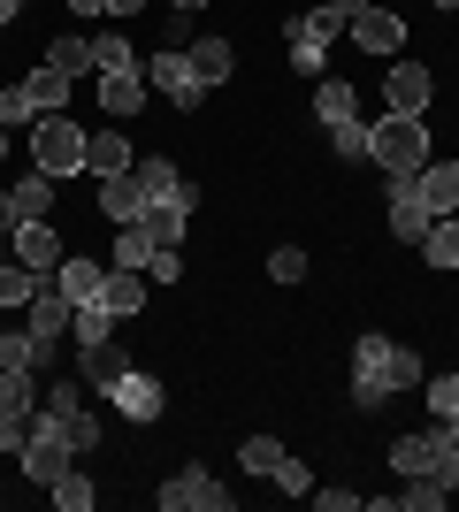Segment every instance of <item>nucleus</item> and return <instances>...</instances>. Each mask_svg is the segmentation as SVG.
Here are the masks:
<instances>
[{"mask_svg": "<svg viewBox=\"0 0 459 512\" xmlns=\"http://www.w3.org/2000/svg\"><path fill=\"white\" fill-rule=\"evenodd\" d=\"M23 474H31V482H39V490H54V482H62V467H77V444H69V421L62 413H31V436H23Z\"/></svg>", "mask_w": 459, "mask_h": 512, "instance_id": "39448f33", "label": "nucleus"}, {"mask_svg": "<svg viewBox=\"0 0 459 512\" xmlns=\"http://www.w3.org/2000/svg\"><path fill=\"white\" fill-rule=\"evenodd\" d=\"M108 329H115V314L100 299H85L77 306V321H69V337H77V352H92V344H108Z\"/></svg>", "mask_w": 459, "mask_h": 512, "instance_id": "72a5a7b5", "label": "nucleus"}, {"mask_svg": "<svg viewBox=\"0 0 459 512\" xmlns=\"http://www.w3.org/2000/svg\"><path fill=\"white\" fill-rule=\"evenodd\" d=\"M276 459H284V444H276V436H245V444H238V467L261 474V482L276 474Z\"/></svg>", "mask_w": 459, "mask_h": 512, "instance_id": "c9c22d12", "label": "nucleus"}, {"mask_svg": "<svg viewBox=\"0 0 459 512\" xmlns=\"http://www.w3.org/2000/svg\"><path fill=\"white\" fill-rule=\"evenodd\" d=\"M92 69H100V77H123V69H146V62L131 54L123 31H100V39H92Z\"/></svg>", "mask_w": 459, "mask_h": 512, "instance_id": "cd10ccee", "label": "nucleus"}, {"mask_svg": "<svg viewBox=\"0 0 459 512\" xmlns=\"http://www.w3.org/2000/svg\"><path fill=\"white\" fill-rule=\"evenodd\" d=\"M0 123H8V130H31V123H39V107H31V92H23V85L0 92Z\"/></svg>", "mask_w": 459, "mask_h": 512, "instance_id": "58836bf2", "label": "nucleus"}, {"mask_svg": "<svg viewBox=\"0 0 459 512\" xmlns=\"http://www.w3.org/2000/svg\"><path fill=\"white\" fill-rule=\"evenodd\" d=\"M100 214H108L115 230H123V222H138V214H146V184H138L131 169H123V176H100Z\"/></svg>", "mask_w": 459, "mask_h": 512, "instance_id": "2eb2a0df", "label": "nucleus"}, {"mask_svg": "<svg viewBox=\"0 0 459 512\" xmlns=\"http://www.w3.org/2000/svg\"><path fill=\"white\" fill-rule=\"evenodd\" d=\"M46 413H85V375H77V383H46Z\"/></svg>", "mask_w": 459, "mask_h": 512, "instance_id": "79ce46f5", "label": "nucleus"}, {"mask_svg": "<svg viewBox=\"0 0 459 512\" xmlns=\"http://www.w3.org/2000/svg\"><path fill=\"white\" fill-rule=\"evenodd\" d=\"M421 383V360H414V344H398V337H352V406L375 413V406H391L398 390H414Z\"/></svg>", "mask_w": 459, "mask_h": 512, "instance_id": "f257e3e1", "label": "nucleus"}, {"mask_svg": "<svg viewBox=\"0 0 459 512\" xmlns=\"http://www.w3.org/2000/svg\"><path fill=\"white\" fill-rule=\"evenodd\" d=\"M429 413H437V421H459V375H429Z\"/></svg>", "mask_w": 459, "mask_h": 512, "instance_id": "a19ab883", "label": "nucleus"}, {"mask_svg": "<svg viewBox=\"0 0 459 512\" xmlns=\"http://www.w3.org/2000/svg\"><path fill=\"white\" fill-rule=\"evenodd\" d=\"M314 505L322 512H360V490H314Z\"/></svg>", "mask_w": 459, "mask_h": 512, "instance_id": "a18cd8bd", "label": "nucleus"}, {"mask_svg": "<svg viewBox=\"0 0 459 512\" xmlns=\"http://www.w3.org/2000/svg\"><path fill=\"white\" fill-rule=\"evenodd\" d=\"M46 62H54V69H62V77H69V85H77V77H85V69H92V39H77V31H62V39L46 46Z\"/></svg>", "mask_w": 459, "mask_h": 512, "instance_id": "473e14b6", "label": "nucleus"}, {"mask_svg": "<svg viewBox=\"0 0 459 512\" xmlns=\"http://www.w3.org/2000/svg\"><path fill=\"white\" fill-rule=\"evenodd\" d=\"M153 497H161V512H230V490L207 467H176Z\"/></svg>", "mask_w": 459, "mask_h": 512, "instance_id": "6e6552de", "label": "nucleus"}, {"mask_svg": "<svg viewBox=\"0 0 459 512\" xmlns=\"http://www.w3.org/2000/svg\"><path fill=\"white\" fill-rule=\"evenodd\" d=\"M131 161H138V153H131V138H123V130H92V138H85V169H92V176H123Z\"/></svg>", "mask_w": 459, "mask_h": 512, "instance_id": "aec40b11", "label": "nucleus"}, {"mask_svg": "<svg viewBox=\"0 0 459 512\" xmlns=\"http://www.w3.org/2000/svg\"><path fill=\"white\" fill-rule=\"evenodd\" d=\"M31 161H39L54 184L77 176V169H85V130L62 123V115H39V123H31Z\"/></svg>", "mask_w": 459, "mask_h": 512, "instance_id": "423d86ee", "label": "nucleus"}, {"mask_svg": "<svg viewBox=\"0 0 459 512\" xmlns=\"http://www.w3.org/2000/svg\"><path fill=\"white\" fill-rule=\"evenodd\" d=\"M8 260H23V268H39V276H54V268H62V237H54V222H16V230H8Z\"/></svg>", "mask_w": 459, "mask_h": 512, "instance_id": "9d476101", "label": "nucleus"}, {"mask_svg": "<svg viewBox=\"0 0 459 512\" xmlns=\"http://www.w3.org/2000/svg\"><path fill=\"white\" fill-rule=\"evenodd\" d=\"M8 199H16V222H39V214H54V176H46V169H39V176H23Z\"/></svg>", "mask_w": 459, "mask_h": 512, "instance_id": "c756f323", "label": "nucleus"}, {"mask_svg": "<svg viewBox=\"0 0 459 512\" xmlns=\"http://www.w3.org/2000/svg\"><path fill=\"white\" fill-rule=\"evenodd\" d=\"M146 283H161V291H176V283H184V260H176V245H153V260H146Z\"/></svg>", "mask_w": 459, "mask_h": 512, "instance_id": "ea45409f", "label": "nucleus"}, {"mask_svg": "<svg viewBox=\"0 0 459 512\" xmlns=\"http://www.w3.org/2000/svg\"><path fill=\"white\" fill-rule=\"evenodd\" d=\"M352 115H360V92L322 77V85H314V123H352Z\"/></svg>", "mask_w": 459, "mask_h": 512, "instance_id": "393cba45", "label": "nucleus"}, {"mask_svg": "<svg viewBox=\"0 0 459 512\" xmlns=\"http://www.w3.org/2000/svg\"><path fill=\"white\" fill-rule=\"evenodd\" d=\"M138 8H146V0H108V16H138Z\"/></svg>", "mask_w": 459, "mask_h": 512, "instance_id": "de8ad7c7", "label": "nucleus"}, {"mask_svg": "<svg viewBox=\"0 0 459 512\" xmlns=\"http://www.w3.org/2000/svg\"><path fill=\"white\" fill-rule=\"evenodd\" d=\"M184 222H192V207H176V199H153V207L138 214V230H146L153 245H184Z\"/></svg>", "mask_w": 459, "mask_h": 512, "instance_id": "5701e85b", "label": "nucleus"}, {"mask_svg": "<svg viewBox=\"0 0 459 512\" xmlns=\"http://www.w3.org/2000/svg\"><path fill=\"white\" fill-rule=\"evenodd\" d=\"M54 283H62L69 299L85 306V299H100V283H108V268H100V260H85V253H69L62 268H54Z\"/></svg>", "mask_w": 459, "mask_h": 512, "instance_id": "4be33fe9", "label": "nucleus"}, {"mask_svg": "<svg viewBox=\"0 0 459 512\" xmlns=\"http://www.w3.org/2000/svg\"><path fill=\"white\" fill-rule=\"evenodd\" d=\"M421 260H429V268H459V214H437V222H429Z\"/></svg>", "mask_w": 459, "mask_h": 512, "instance_id": "a878e982", "label": "nucleus"}, {"mask_svg": "<svg viewBox=\"0 0 459 512\" xmlns=\"http://www.w3.org/2000/svg\"><path fill=\"white\" fill-rule=\"evenodd\" d=\"M23 16V0H0V23H16Z\"/></svg>", "mask_w": 459, "mask_h": 512, "instance_id": "8fccbe9b", "label": "nucleus"}, {"mask_svg": "<svg viewBox=\"0 0 459 512\" xmlns=\"http://www.w3.org/2000/svg\"><path fill=\"white\" fill-rule=\"evenodd\" d=\"M268 276H276V283H299L306 276V253H299V245H276V253H268Z\"/></svg>", "mask_w": 459, "mask_h": 512, "instance_id": "37998d69", "label": "nucleus"}, {"mask_svg": "<svg viewBox=\"0 0 459 512\" xmlns=\"http://www.w3.org/2000/svg\"><path fill=\"white\" fill-rule=\"evenodd\" d=\"M169 8H176V16H199V8H207V0H169Z\"/></svg>", "mask_w": 459, "mask_h": 512, "instance_id": "09e8293b", "label": "nucleus"}, {"mask_svg": "<svg viewBox=\"0 0 459 512\" xmlns=\"http://www.w3.org/2000/svg\"><path fill=\"white\" fill-rule=\"evenodd\" d=\"M39 360H46V344L31 337V329H8V337H0V367H31V375H39Z\"/></svg>", "mask_w": 459, "mask_h": 512, "instance_id": "f704fd0d", "label": "nucleus"}, {"mask_svg": "<svg viewBox=\"0 0 459 512\" xmlns=\"http://www.w3.org/2000/svg\"><path fill=\"white\" fill-rule=\"evenodd\" d=\"M368 161L383 176H421L437 153H429V123L421 115H383V123H368Z\"/></svg>", "mask_w": 459, "mask_h": 512, "instance_id": "7ed1b4c3", "label": "nucleus"}, {"mask_svg": "<svg viewBox=\"0 0 459 512\" xmlns=\"http://www.w3.org/2000/svg\"><path fill=\"white\" fill-rule=\"evenodd\" d=\"M0 31H8V23H0Z\"/></svg>", "mask_w": 459, "mask_h": 512, "instance_id": "864d4df0", "label": "nucleus"}, {"mask_svg": "<svg viewBox=\"0 0 459 512\" xmlns=\"http://www.w3.org/2000/svg\"><path fill=\"white\" fill-rule=\"evenodd\" d=\"M23 436H31V413H0V451H23Z\"/></svg>", "mask_w": 459, "mask_h": 512, "instance_id": "c03bdc74", "label": "nucleus"}, {"mask_svg": "<svg viewBox=\"0 0 459 512\" xmlns=\"http://www.w3.org/2000/svg\"><path fill=\"white\" fill-rule=\"evenodd\" d=\"M414 192L429 214H459V161H429V169L414 176Z\"/></svg>", "mask_w": 459, "mask_h": 512, "instance_id": "f3484780", "label": "nucleus"}, {"mask_svg": "<svg viewBox=\"0 0 459 512\" xmlns=\"http://www.w3.org/2000/svg\"><path fill=\"white\" fill-rule=\"evenodd\" d=\"M8 230H16V199L0 192V237H8Z\"/></svg>", "mask_w": 459, "mask_h": 512, "instance_id": "49530a36", "label": "nucleus"}, {"mask_svg": "<svg viewBox=\"0 0 459 512\" xmlns=\"http://www.w3.org/2000/svg\"><path fill=\"white\" fill-rule=\"evenodd\" d=\"M77 367H85V390H100V398H108V390L123 383V375H131V352H123V344L108 337V344H92V352H85Z\"/></svg>", "mask_w": 459, "mask_h": 512, "instance_id": "a211bd4d", "label": "nucleus"}, {"mask_svg": "<svg viewBox=\"0 0 459 512\" xmlns=\"http://www.w3.org/2000/svg\"><path fill=\"white\" fill-rule=\"evenodd\" d=\"M39 268H23V260H0V314H8V306H31V291H39Z\"/></svg>", "mask_w": 459, "mask_h": 512, "instance_id": "2f4dec72", "label": "nucleus"}, {"mask_svg": "<svg viewBox=\"0 0 459 512\" xmlns=\"http://www.w3.org/2000/svg\"><path fill=\"white\" fill-rule=\"evenodd\" d=\"M437 8H459V0H437Z\"/></svg>", "mask_w": 459, "mask_h": 512, "instance_id": "603ef678", "label": "nucleus"}, {"mask_svg": "<svg viewBox=\"0 0 459 512\" xmlns=\"http://www.w3.org/2000/svg\"><path fill=\"white\" fill-rule=\"evenodd\" d=\"M329 146L345 153V161H368V123L352 115V123H329Z\"/></svg>", "mask_w": 459, "mask_h": 512, "instance_id": "4c0bfd02", "label": "nucleus"}, {"mask_svg": "<svg viewBox=\"0 0 459 512\" xmlns=\"http://www.w3.org/2000/svg\"><path fill=\"white\" fill-rule=\"evenodd\" d=\"M146 69H123V77H100V107H108V115H115V123H131V115H138V107H146Z\"/></svg>", "mask_w": 459, "mask_h": 512, "instance_id": "6ab92c4d", "label": "nucleus"}, {"mask_svg": "<svg viewBox=\"0 0 459 512\" xmlns=\"http://www.w3.org/2000/svg\"><path fill=\"white\" fill-rule=\"evenodd\" d=\"M391 474H421V482H437V490H459V436L452 428H421V436H398L391 444Z\"/></svg>", "mask_w": 459, "mask_h": 512, "instance_id": "20e7f679", "label": "nucleus"}, {"mask_svg": "<svg viewBox=\"0 0 459 512\" xmlns=\"http://www.w3.org/2000/svg\"><path fill=\"white\" fill-rule=\"evenodd\" d=\"M268 482H276L284 497H314V467H306V459H291V451L276 459V474H268Z\"/></svg>", "mask_w": 459, "mask_h": 512, "instance_id": "e433bc0d", "label": "nucleus"}, {"mask_svg": "<svg viewBox=\"0 0 459 512\" xmlns=\"http://www.w3.org/2000/svg\"><path fill=\"white\" fill-rule=\"evenodd\" d=\"M108 406L123 413V421H161V413H169V390H161V375H146V367H131V375H123V383L108 390Z\"/></svg>", "mask_w": 459, "mask_h": 512, "instance_id": "1a4fd4ad", "label": "nucleus"}, {"mask_svg": "<svg viewBox=\"0 0 459 512\" xmlns=\"http://www.w3.org/2000/svg\"><path fill=\"white\" fill-rule=\"evenodd\" d=\"M146 260H153V237L138 230V222H123L115 245H108V268H138V276H146Z\"/></svg>", "mask_w": 459, "mask_h": 512, "instance_id": "c85d7f7f", "label": "nucleus"}, {"mask_svg": "<svg viewBox=\"0 0 459 512\" xmlns=\"http://www.w3.org/2000/svg\"><path fill=\"white\" fill-rule=\"evenodd\" d=\"M345 31H352V46H360V54H375V62H391L398 46H406V23H398L391 8H375V0L345 23Z\"/></svg>", "mask_w": 459, "mask_h": 512, "instance_id": "9b49d317", "label": "nucleus"}, {"mask_svg": "<svg viewBox=\"0 0 459 512\" xmlns=\"http://www.w3.org/2000/svg\"><path fill=\"white\" fill-rule=\"evenodd\" d=\"M0 413H39V375L31 367H0Z\"/></svg>", "mask_w": 459, "mask_h": 512, "instance_id": "bb28decb", "label": "nucleus"}, {"mask_svg": "<svg viewBox=\"0 0 459 512\" xmlns=\"http://www.w3.org/2000/svg\"><path fill=\"white\" fill-rule=\"evenodd\" d=\"M54 505H62V512H92V505H100V482H92L85 467H62V482H54Z\"/></svg>", "mask_w": 459, "mask_h": 512, "instance_id": "7c9ffc66", "label": "nucleus"}, {"mask_svg": "<svg viewBox=\"0 0 459 512\" xmlns=\"http://www.w3.org/2000/svg\"><path fill=\"white\" fill-rule=\"evenodd\" d=\"M360 8H368V0H314V8H299V16L284 23V39H291V69H299V77H322L329 39H337V31H345Z\"/></svg>", "mask_w": 459, "mask_h": 512, "instance_id": "f03ea898", "label": "nucleus"}, {"mask_svg": "<svg viewBox=\"0 0 459 512\" xmlns=\"http://www.w3.org/2000/svg\"><path fill=\"white\" fill-rule=\"evenodd\" d=\"M429 222H437V214L421 207L414 176H391V237H398V245H421V237H429Z\"/></svg>", "mask_w": 459, "mask_h": 512, "instance_id": "ddd939ff", "label": "nucleus"}, {"mask_svg": "<svg viewBox=\"0 0 459 512\" xmlns=\"http://www.w3.org/2000/svg\"><path fill=\"white\" fill-rule=\"evenodd\" d=\"M146 85L161 92L169 107H184V115H192V107H207V77L192 69V54H184V46H161V54H153V62H146Z\"/></svg>", "mask_w": 459, "mask_h": 512, "instance_id": "0eeeda50", "label": "nucleus"}, {"mask_svg": "<svg viewBox=\"0 0 459 512\" xmlns=\"http://www.w3.org/2000/svg\"><path fill=\"white\" fill-rule=\"evenodd\" d=\"M23 92H31V107H39V115H62V107H69V92H77V85H69V77H62L54 62H39L31 77H23Z\"/></svg>", "mask_w": 459, "mask_h": 512, "instance_id": "412c9836", "label": "nucleus"}, {"mask_svg": "<svg viewBox=\"0 0 459 512\" xmlns=\"http://www.w3.org/2000/svg\"><path fill=\"white\" fill-rule=\"evenodd\" d=\"M0 260H8V237H0Z\"/></svg>", "mask_w": 459, "mask_h": 512, "instance_id": "3c124183", "label": "nucleus"}, {"mask_svg": "<svg viewBox=\"0 0 459 512\" xmlns=\"http://www.w3.org/2000/svg\"><path fill=\"white\" fill-rule=\"evenodd\" d=\"M146 291H153V283L138 276V268H108V283H100V306H108L115 321H131V314H146Z\"/></svg>", "mask_w": 459, "mask_h": 512, "instance_id": "dca6fc26", "label": "nucleus"}, {"mask_svg": "<svg viewBox=\"0 0 459 512\" xmlns=\"http://www.w3.org/2000/svg\"><path fill=\"white\" fill-rule=\"evenodd\" d=\"M184 54H192V69H199V77H207V92H215L222 77L238 69V54H230V39H192V46H184Z\"/></svg>", "mask_w": 459, "mask_h": 512, "instance_id": "b1692460", "label": "nucleus"}, {"mask_svg": "<svg viewBox=\"0 0 459 512\" xmlns=\"http://www.w3.org/2000/svg\"><path fill=\"white\" fill-rule=\"evenodd\" d=\"M131 176L146 184V207H153V199H176V207H199V184H184V169H176V161H161V153H153V161H131Z\"/></svg>", "mask_w": 459, "mask_h": 512, "instance_id": "4468645a", "label": "nucleus"}, {"mask_svg": "<svg viewBox=\"0 0 459 512\" xmlns=\"http://www.w3.org/2000/svg\"><path fill=\"white\" fill-rule=\"evenodd\" d=\"M429 92H437V77H429L421 62H391V77H383L391 115H429Z\"/></svg>", "mask_w": 459, "mask_h": 512, "instance_id": "f8f14e48", "label": "nucleus"}]
</instances>
